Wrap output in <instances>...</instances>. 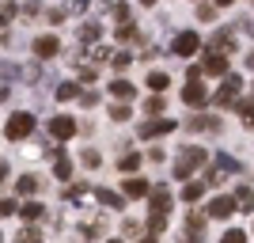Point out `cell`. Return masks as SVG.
<instances>
[{"label":"cell","mask_w":254,"mask_h":243,"mask_svg":"<svg viewBox=\"0 0 254 243\" xmlns=\"http://www.w3.org/2000/svg\"><path fill=\"white\" fill-rule=\"evenodd\" d=\"M110 65H114V69H129V65H133V57H129L126 50H118V53H110Z\"/></svg>","instance_id":"27"},{"label":"cell","mask_w":254,"mask_h":243,"mask_svg":"<svg viewBox=\"0 0 254 243\" xmlns=\"http://www.w3.org/2000/svg\"><path fill=\"white\" fill-rule=\"evenodd\" d=\"M4 99H8V87H0V103H4Z\"/></svg>","instance_id":"45"},{"label":"cell","mask_w":254,"mask_h":243,"mask_svg":"<svg viewBox=\"0 0 254 243\" xmlns=\"http://www.w3.org/2000/svg\"><path fill=\"white\" fill-rule=\"evenodd\" d=\"M232 201H235V209H239V213H251V209H254V190H247V186H239Z\"/></svg>","instance_id":"13"},{"label":"cell","mask_w":254,"mask_h":243,"mask_svg":"<svg viewBox=\"0 0 254 243\" xmlns=\"http://www.w3.org/2000/svg\"><path fill=\"white\" fill-rule=\"evenodd\" d=\"M34 53H38V57H57V53H61L57 34H42V38H34Z\"/></svg>","instance_id":"10"},{"label":"cell","mask_w":254,"mask_h":243,"mask_svg":"<svg viewBox=\"0 0 254 243\" xmlns=\"http://www.w3.org/2000/svg\"><path fill=\"white\" fill-rule=\"evenodd\" d=\"M167 209H171V194L167 190H156V194H152V217H163Z\"/></svg>","instance_id":"15"},{"label":"cell","mask_w":254,"mask_h":243,"mask_svg":"<svg viewBox=\"0 0 254 243\" xmlns=\"http://www.w3.org/2000/svg\"><path fill=\"white\" fill-rule=\"evenodd\" d=\"M247 65H251V69H254V53H251V61H247Z\"/></svg>","instance_id":"46"},{"label":"cell","mask_w":254,"mask_h":243,"mask_svg":"<svg viewBox=\"0 0 254 243\" xmlns=\"http://www.w3.org/2000/svg\"><path fill=\"white\" fill-rule=\"evenodd\" d=\"M8 179V163H4V160H0V182Z\"/></svg>","instance_id":"44"},{"label":"cell","mask_w":254,"mask_h":243,"mask_svg":"<svg viewBox=\"0 0 254 243\" xmlns=\"http://www.w3.org/2000/svg\"><path fill=\"white\" fill-rule=\"evenodd\" d=\"M95 38H99V27H95V23H84V31H80V42H91V46H95Z\"/></svg>","instance_id":"26"},{"label":"cell","mask_w":254,"mask_h":243,"mask_svg":"<svg viewBox=\"0 0 254 243\" xmlns=\"http://www.w3.org/2000/svg\"><path fill=\"white\" fill-rule=\"evenodd\" d=\"M110 15H114V19H122V23H126V19H129V8H126V4H118V8L110 11Z\"/></svg>","instance_id":"42"},{"label":"cell","mask_w":254,"mask_h":243,"mask_svg":"<svg viewBox=\"0 0 254 243\" xmlns=\"http://www.w3.org/2000/svg\"><path fill=\"white\" fill-rule=\"evenodd\" d=\"M0 243H4V236H0Z\"/></svg>","instance_id":"50"},{"label":"cell","mask_w":254,"mask_h":243,"mask_svg":"<svg viewBox=\"0 0 254 243\" xmlns=\"http://www.w3.org/2000/svg\"><path fill=\"white\" fill-rule=\"evenodd\" d=\"M140 243H156V240H140Z\"/></svg>","instance_id":"47"},{"label":"cell","mask_w":254,"mask_h":243,"mask_svg":"<svg viewBox=\"0 0 254 243\" xmlns=\"http://www.w3.org/2000/svg\"><path fill=\"white\" fill-rule=\"evenodd\" d=\"M197 15H201V19H216V8H212V4H201V8H197Z\"/></svg>","instance_id":"39"},{"label":"cell","mask_w":254,"mask_h":243,"mask_svg":"<svg viewBox=\"0 0 254 243\" xmlns=\"http://www.w3.org/2000/svg\"><path fill=\"white\" fill-rule=\"evenodd\" d=\"M224 243H247L243 228H232V232H224Z\"/></svg>","instance_id":"33"},{"label":"cell","mask_w":254,"mask_h":243,"mask_svg":"<svg viewBox=\"0 0 254 243\" xmlns=\"http://www.w3.org/2000/svg\"><path fill=\"white\" fill-rule=\"evenodd\" d=\"M251 34H254V23H251Z\"/></svg>","instance_id":"48"},{"label":"cell","mask_w":254,"mask_h":243,"mask_svg":"<svg viewBox=\"0 0 254 243\" xmlns=\"http://www.w3.org/2000/svg\"><path fill=\"white\" fill-rule=\"evenodd\" d=\"M11 15H15V8H11V4H4V8H0V27H4V23H8Z\"/></svg>","instance_id":"41"},{"label":"cell","mask_w":254,"mask_h":243,"mask_svg":"<svg viewBox=\"0 0 254 243\" xmlns=\"http://www.w3.org/2000/svg\"><path fill=\"white\" fill-rule=\"evenodd\" d=\"M15 190H19V194H34V190H38V179H34V175H23V179L15 182Z\"/></svg>","instance_id":"24"},{"label":"cell","mask_w":254,"mask_h":243,"mask_svg":"<svg viewBox=\"0 0 254 243\" xmlns=\"http://www.w3.org/2000/svg\"><path fill=\"white\" fill-rule=\"evenodd\" d=\"M186 232H190V240H193V243L201 240V232H205V221H201V213H193L190 221H186Z\"/></svg>","instance_id":"18"},{"label":"cell","mask_w":254,"mask_h":243,"mask_svg":"<svg viewBox=\"0 0 254 243\" xmlns=\"http://www.w3.org/2000/svg\"><path fill=\"white\" fill-rule=\"evenodd\" d=\"M15 243H42V236H38V228H23V232L15 236Z\"/></svg>","instance_id":"28"},{"label":"cell","mask_w":254,"mask_h":243,"mask_svg":"<svg viewBox=\"0 0 254 243\" xmlns=\"http://www.w3.org/2000/svg\"><path fill=\"white\" fill-rule=\"evenodd\" d=\"M137 167H140V152H129V156L118 160V171H126V175H133Z\"/></svg>","instance_id":"19"},{"label":"cell","mask_w":254,"mask_h":243,"mask_svg":"<svg viewBox=\"0 0 254 243\" xmlns=\"http://www.w3.org/2000/svg\"><path fill=\"white\" fill-rule=\"evenodd\" d=\"M182 99H186L190 106H205V103H209V91H205V84H201V80H193V84H186Z\"/></svg>","instance_id":"11"},{"label":"cell","mask_w":254,"mask_h":243,"mask_svg":"<svg viewBox=\"0 0 254 243\" xmlns=\"http://www.w3.org/2000/svg\"><path fill=\"white\" fill-rule=\"evenodd\" d=\"M239 110H243V126H247V129H254V103H243Z\"/></svg>","instance_id":"32"},{"label":"cell","mask_w":254,"mask_h":243,"mask_svg":"<svg viewBox=\"0 0 254 243\" xmlns=\"http://www.w3.org/2000/svg\"><path fill=\"white\" fill-rule=\"evenodd\" d=\"M80 103H84V106H95L99 95H95V91H80Z\"/></svg>","instance_id":"40"},{"label":"cell","mask_w":254,"mask_h":243,"mask_svg":"<svg viewBox=\"0 0 254 243\" xmlns=\"http://www.w3.org/2000/svg\"><path fill=\"white\" fill-rule=\"evenodd\" d=\"M201 163H209V152H205V148H197V145L179 148V160H175V179H190Z\"/></svg>","instance_id":"1"},{"label":"cell","mask_w":254,"mask_h":243,"mask_svg":"<svg viewBox=\"0 0 254 243\" xmlns=\"http://www.w3.org/2000/svg\"><path fill=\"white\" fill-rule=\"evenodd\" d=\"M110 118H114V122H126V118H129V106H110Z\"/></svg>","instance_id":"35"},{"label":"cell","mask_w":254,"mask_h":243,"mask_svg":"<svg viewBox=\"0 0 254 243\" xmlns=\"http://www.w3.org/2000/svg\"><path fill=\"white\" fill-rule=\"evenodd\" d=\"M239 91H243V80L228 73L224 84H220V91H216V106H239Z\"/></svg>","instance_id":"4"},{"label":"cell","mask_w":254,"mask_h":243,"mask_svg":"<svg viewBox=\"0 0 254 243\" xmlns=\"http://www.w3.org/2000/svg\"><path fill=\"white\" fill-rule=\"evenodd\" d=\"M95 198H99V201H103L106 209H122V198H118V194H114V190H95Z\"/></svg>","instance_id":"23"},{"label":"cell","mask_w":254,"mask_h":243,"mask_svg":"<svg viewBox=\"0 0 254 243\" xmlns=\"http://www.w3.org/2000/svg\"><path fill=\"white\" fill-rule=\"evenodd\" d=\"M126 198H148V182L144 179H129L126 182Z\"/></svg>","instance_id":"16"},{"label":"cell","mask_w":254,"mask_h":243,"mask_svg":"<svg viewBox=\"0 0 254 243\" xmlns=\"http://www.w3.org/2000/svg\"><path fill=\"white\" fill-rule=\"evenodd\" d=\"M80 80L91 84V80H95V65H80Z\"/></svg>","instance_id":"38"},{"label":"cell","mask_w":254,"mask_h":243,"mask_svg":"<svg viewBox=\"0 0 254 243\" xmlns=\"http://www.w3.org/2000/svg\"><path fill=\"white\" fill-rule=\"evenodd\" d=\"M118 38H122V42H133V38H137V27H133V23H122V27H118Z\"/></svg>","instance_id":"30"},{"label":"cell","mask_w":254,"mask_h":243,"mask_svg":"<svg viewBox=\"0 0 254 243\" xmlns=\"http://www.w3.org/2000/svg\"><path fill=\"white\" fill-rule=\"evenodd\" d=\"M201 73H209V76H228V57H224V53H212V50H205Z\"/></svg>","instance_id":"6"},{"label":"cell","mask_w":254,"mask_h":243,"mask_svg":"<svg viewBox=\"0 0 254 243\" xmlns=\"http://www.w3.org/2000/svg\"><path fill=\"white\" fill-rule=\"evenodd\" d=\"M34 133V114H27V110H19V114L8 118V126H4V137L8 141H23Z\"/></svg>","instance_id":"3"},{"label":"cell","mask_w":254,"mask_h":243,"mask_svg":"<svg viewBox=\"0 0 254 243\" xmlns=\"http://www.w3.org/2000/svg\"><path fill=\"white\" fill-rule=\"evenodd\" d=\"M50 133H53V141H68L76 133V122H72V118H64V114H57L50 122Z\"/></svg>","instance_id":"7"},{"label":"cell","mask_w":254,"mask_h":243,"mask_svg":"<svg viewBox=\"0 0 254 243\" xmlns=\"http://www.w3.org/2000/svg\"><path fill=\"white\" fill-rule=\"evenodd\" d=\"M205 190H209L205 182H186V190H182V201H197Z\"/></svg>","instance_id":"21"},{"label":"cell","mask_w":254,"mask_h":243,"mask_svg":"<svg viewBox=\"0 0 254 243\" xmlns=\"http://www.w3.org/2000/svg\"><path fill=\"white\" fill-rule=\"evenodd\" d=\"M42 213H46V209H42V205H38V201H27V205H23V209H19V217H23V221H31V224H34V221H38V217H42Z\"/></svg>","instance_id":"20"},{"label":"cell","mask_w":254,"mask_h":243,"mask_svg":"<svg viewBox=\"0 0 254 243\" xmlns=\"http://www.w3.org/2000/svg\"><path fill=\"white\" fill-rule=\"evenodd\" d=\"M110 95L122 99V106H126L129 99H133V84H129V80H114V84H110Z\"/></svg>","instance_id":"14"},{"label":"cell","mask_w":254,"mask_h":243,"mask_svg":"<svg viewBox=\"0 0 254 243\" xmlns=\"http://www.w3.org/2000/svg\"><path fill=\"white\" fill-rule=\"evenodd\" d=\"M110 243H122V240H110Z\"/></svg>","instance_id":"49"},{"label":"cell","mask_w":254,"mask_h":243,"mask_svg":"<svg viewBox=\"0 0 254 243\" xmlns=\"http://www.w3.org/2000/svg\"><path fill=\"white\" fill-rule=\"evenodd\" d=\"M57 99H80V87L76 84H61L57 87Z\"/></svg>","instance_id":"29"},{"label":"cell","mask_w":254,"mask_h":243,"mask_svg":"<svg viewBox=\"0 0 254 243\" xmlns=\"http://www.w3.org/2000/svg\"><path fill=\"white\" fill-rule=\"evenodd\" d=\"M239 171H243V163H239V160H232L228 152H220V156L212 160L209 175H205V186H216V182H224L228 175H239Z\"/></svg>","instance_id":"2"},{"label":"cell","mask_w":254,"mask_h":243,"mask_svg":"<svg viewBox=\"0 0 254 243\" xmlns=\"http://www.w3.org/2000/svg\"><path fill=\"white\" fill-rule=\"evenodd\" d=\"M163 224H167V217H152L148 228H152V232H163Z\"/></svg>","instance_id":"43"},{"label":"cell","mask_w":254,"mask_h":243,"mask_svg":"<svg viewBox=\"0 0 254 243\" xmlns=\"http://www.w3.org/2000/svg\"><path fill=\"white\" fill-rule=\"evenodd\" d=\"M167 84H171L167 73H148V87H152V91H163Z\"/></svg>","instance_id":"25"},{"label":"cell","mask_w":254,"mask_h":243,"mask_svg":"<svg viewBox=\"0 0 254 243\" xmlns=\"http://www.w3.org/2000/svg\"><path fill=\"white\" fill-rule=\"evenodd\" d=\"M144 110H148V114H159V110H163V99H159V95H152L148 103H144Z\"/></svg>","instance_id":"36"},{"label":"cell","mask_w":254,"mask_h":243,"mask_svg":"<svg viewBox=\"0 0 254 243\" xmlns=\"http://www.w3.org/2000/svg\"><path fill=\"white\" fill-rule=\"evenodd\" d=\"M171 129H175V122H167V118H156V122H144L137 133L148 141V137H163V133H171Z\"/></svg>","instance_id":"9"},{"label":"cell","mask_w":254,"mask_h":243,"mask_svg":"<svg viewBox=\"0 0 254 243\" xmlns=\"http://www.w3.org/2000/svg\"><path fill=\"white\" fill-rule=\"evenodd\" d=\"M87 57H91V61H110V50H106V46H91Z\"/></svg>","instance_id":"31"},{"label":"cell","mask_w":254,"mask_h":243,"mask_svg":"<svg viewBox=\"0 0 254 243\" xmlns=\"http://www.w3.org/2000/svg\"><path fill=\"white\" fill-rule=\"evenodd\" d=\"M15 213H19V209H15V201H11V198L0 201V217H15Z\"/></svg>","instance_id":"34"},{"label":"cell","mask_w":254,"mask_h":243,"mask_svg":"<svg viewBox=\"0 0 254 243\" xmlns=\"http://www.w3.org/2000/svg\"><path fill=\"white\" fill-rule=\"evenodd\" d=\"M205 213H209L212 221H228V217L235 213V201H232V198H212V201H209V209H205Z\"/></svg>","instance_id":"8"},{"label":"cell","mask_w":254,"mask_h":243,"mask_svg":"<svg viewBox=\"0 0 254 243\" xmlns=\"http://www.w3.org/2000/svg\"><path fill=\"white\" fill-rule=\"evenodd\" d=\"M197 50H201V38L193 31H182L179 38H175V53H179V57H193Z\"/></svg>","instance_id":"5"},{"label":"cell","mask_w":254,"mask_h":243,"mask_svg":"<svg viewBox=\"0 0 254 243\" xmlns=\"http://www.w3.org/2000/svg\"><path fill=\"white\" fill-rule=\"evenodd\" d=\"M235 46H239V42H235V34H232V31H220L216 38H212V53H224V57H228Z\"/></svg>","instance_id":"12"},{"label":"cell","mask_w":254,"mask_h":243,"mask_svg":"<svg viewBox=\"0 0 254 243\" xmlns=\"http://www.w3.org/2000/svg\"><path fill=\"white\" fill-rule=\"evenodd\" d=\"M53 175H57V179H68V175H72V163H68V160L61 156V152H57V156H53Z\"/></svg>","instance_id":"17"},{"label":"cell","mask_w":254,"mask_h":243,"mask_svg":"<svg viewBox=\"0 0 254 243\" xmlns=\"http://www.w3.org/2000/svg\"><path fill=\"white\" fill-rule=\"evenodd\" d=\"M99 163H103V160H99V152H84V167H91V171H95Z\"/></svg>","instance_id":"37"},{"label":"cell","mask_w":254,"mask_h":243,"mask_svg":"<svg viewBox=\"0 0 254 243\" xmlns=\"http://www.w3.org/2000/svg\"><path fill=\"white\" fill-rule=\"evenodd\" d=\"M186 126H190V129H197V133H201V129H220V126H216V118H205V114L190 118V122H186Z\"/></svg>","instance_id":"22"}]
</instances>
